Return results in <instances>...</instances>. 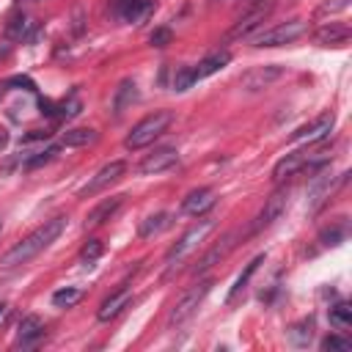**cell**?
<instances>
[{
	"label": "cell",
	"mask_w": 352,
	"mask_h": 352,
	"mask_svg": "<svg viewBox=\"0 0 352 352\" xmlns=\"http://www.w3.org/2000/svg\"><path fill=\"white\" fill-rule=\"evenodd\" d=\"M41 138H50V132H41V129H33L30 135L22 138V143H30V140H41Z\"/></svg>",
	"instance_id": "38"
},
{
	"label": "cell",
	"mask_w": 352,
	"mask_h": 352,
	"mask_svg": "<svg viewBox=\"0 0 352 352\" xmlns=\"http://www.w3.org/2000/svg\"><path fill=\"white\" fill-rule=\"evenodd\" d=\"M264 261V256H256L253 261H248V267L242 270V275L234 280V286H231V292H228V297H226V302L228 305H234L236 300H239V294H245V289H248V283H250V278H253V272L258 270V264Z\"/></svg>",
	"instance_id": "22"
},
{
	"label": "cell",
	"mask_w": 352,
	"mask_h": 352,
	"mask_svg": "<svg viewBox=\"0 0 352 352\" xmlns=\"http://www.w3.org/2000/svg\"><path fill=\"white\" fill-rule=\"evenodd\" d=\"M283 77V66L278 63H267V66H256L250 69L245 77H242V88L245 91H261V88H270L275 80Z\"/></svg>",
	"instance_id": "10"
},
{
	"label": "cell",
	"mask_w": 352,
	"mask_h": 352,
	"mask_svg": "<svg viewBox=\"0 0 352 352\" xmlns=\"http://www.w3.org/2000/svg\"><path fill=\"white\" fill-rule=\"evenodd\" d=\"M209 289H212V278H206V280H201L198 286H192L190 292H184V294L176 300V305L170 308L168 322H170V324H182V322H187V319L195 314V308L204 302V297L209 294Z\"/></svg>",
	"instance_id": "5"
},
{
	"label": "cell",
	"mask_w": 352,
	"mask_h": 352,
	"mask_svg": "<svg viewBox=\"0 0 352 352\" xmlns=\"http://www.w3.org/2000/svg\"><path fill=\"white\" fill-rule=\"evenodd\" d=\"M209 3H217V0H209Z\"/></svg>",
	"instance_id": "42"
},
{
	"label": "cell",
	"mask_w": 352,
	"mask_h": 352,
	"mask_svg": "<svg viewBox=\"0 0 352 352\" xmlns=\"http://www.w3.org/2000/svg\"><path fill=\"white\" fill-rule=\"evenodd\" d=\"M110 8H113V16L121 22H140L143 16H148L154 3L151 0H113Z\"/></svg>",
	"instance_id": "13"
},
{
	"label": "cell",
	"mask_w": 352,
	"mask_h": 352,
	"mask_svg": "<svg viewBox=\"0 0 352 352\" xmlns=\"http://www.w3.org/2000/svg\"><path fill=\"white\" fill-rule=\"evenodd\" d=\"M338 8H346V0H327L322 6V11H338Z\"/></svg>",
	"instance_id": "37"
},
{
	"label": "cell",
	"mask_w": 352,
	"mask_h": 352,
	"mask_svg": "<svg viewBox=\"0 0 352 352\" xmlns=\"http://www.w3.org/2000/svg\"><path fill=\"white\" fill-rule=\"evenodd\" d=\"M333 124H336V116H333V113H322V116L314 118L311 124H305V126H300L297 132H292V140L319 143V140H324V138L333 132Z\"/></svg>",
	"instance_id": "8"
},
{
	"label": "cell",
	"mask_w": 352,
	"mask_h": 352,
	"mask_svg": "<svg viewBox=\"0 0 352 352\" xmlns=\"http://www.w3.org/2000/svg\"><path fill=\"white\" fill-rule=\"evenodd\" d=\"M311 162V157L305 154V151H294V154H286V157H280L278 162H275V168H272V182H286L289 176H294V173H300L305 165Z\"/></svg>",
	"instance_id": "14"
},
{
	"label": "cell",
	"mask_w": 352,
	"mask_h": 352,
	"mask_svg": "<svg viewBox=\"0 0 352 352\" xmlns=\"http://www.w3.org/2000/svg\"><path fill=\"white\" fill-rule=\"evenodd\" d=\"M41 338H44V322L38 316H33V314L22 316V322L16 327V346L28 349V346H36Z\"/></svg>",
	"instance_id": "15"
},
{
	"label": "cell",
	"mask_w": 352,
	"mask_h": 352,
	"mask_svg": "<svg viewBox=\"0 0 352 352\" xmlns=\"http://www.w3.org/2000/svg\"><path fill=\"white\" fill-rule=\"evenodd\" d=\"M0 231H3V217H0Z\"/></svg>",
	"instance_id": "41"
},
{
	"label": "cell",
	"mask_w": 352,
	"mask_h": 352,
	"mask_svg": "<svg viewBox=\"0 0 352 352\" xmlns=\"http://www.w3.org/2000/svg\"><path fill=\"white\" fill-rule=\"evenodd\" d=\"M344 234H346V231H344V226H338V228H333V231H330V228H324V231L319 234V239H322V245H338V242L344 239Z\"/></svg>",
	"instance_id": "35"
},
{
	"label": "cell",
	"mask_w": 352,
	"mask_h": 352,
	"mask_svg": "<svg viewBox=\"0 0 352 352\" xmlns=\"http://www.w3.org/2000/svg\"><path fill=\"white\" fill-rule=\"evenodd\" d=\"M179 162V151L173 146H162V148H154L151 154H146L138 165L140 173H160V170H168Z\"/></svg>",
	"instance_id": "11"
},
{
	"label": "cell",
	"mask_w": 352,
	"mask_h": 352,
	"mask_svg": "<svg viewBox=\"0 0 352 352\" xmlns=\"http://www.w3.org/2000/svg\"><path fill=\"white\" fill-rule=\"evenodd\" d=\"M349 36H352L349 25H344V22H327V25H322L316 30V44H322V47H341V44L349 41Z\"/></svg>",
	"instance_id": "17"
},
{
	"label": "cell",
	"mask_w": 352,
	"mask_h": 352,
	"mask_svg": "<svg viewBox=\"0 0 352 352\" xmlns=\"http://www.w3.org/2000/svg\"><path fill=\"white\" fill-rule=\"evenodd\" d=\"M192 85V77H190V66H182V69H176V74H173V91H187Z\"/></svg>",
	"instance_id": "34"
},
{
	"label": "cell",
	"mask_w": 352,
	"mask_h": 352,
	"mask_svg": "<svg viewBox=\"0 0 352 352\" xmlns=\"http://www.w3.org/2000/svg\"><path fill=\"white\" fill-rule=\"evenodd\" d=\"M330 324L336 330H346L352 324V308H349V302H338V305L330 308Z\"/></svg>",
	"instance_id": "27"
},
{
	"label": "cell",
	"mask_w": 352,
	"mask_h": 352,
	"mask_svg": "<svg viewBox=\"0 0 352 352\" xmlns=\"http://www.w3.org/2000/svg\"><path fill=\"white\" fill-rule=\"evenodd\" d=\"M170 223H173V217H170L168 212H157V214H148L146 220H140V226H138V236H140V239L157 236L160 231L170 228Z\"/></svg>",
	"instance_id": "21"
},
{
	"label": "cell",
	"mask_w": 352,
	"mask_h": 352,
	"mask_svg": "<svg viewBox=\"0 0 352 352\" xmlns=\"http://www.w3.org/2000/svg\"><path fill=\"white\" fill-rule=\"evenodd\" d=\"M231 248H234V234H228V236H223L217 245H212V248L198 258V264L192 267V272H195V275H204L206 270H212L214 264H220V261L228 256Z\"/></svg>",
	"instance_id": "16"
},
{
	"label": "cell",
	"mask_w": 352,
	"mask_h": 352,
	"mask_svg": "<svg viewBox=\"0 0 352 352\" xmlns=\"http://www.w3.org/2000/svg\"><path fill=\"white\" fill-rule=\"evenodd\" d=\"M129 300H132V292H129V289H118V292H113V294L99 305L96 319H99V322H110V319H116V316L129 305Z\"/></svg>",
	"instance_id": "18"
},
{
	"label": "cell",
	"mask_w": 352,
	"mask_h": 352,
	"mask_svg": "<svg viewBox=\"0 0 352 352\" xmlns=\"http://www.w3.org/2000/svg\"><path fill=\"white\" fill-rule=\"evenodd\" d=\"M330 190H333L330 179H316V184H314V190H311V209H316V206L330 195Z\"/></svg>",
	"instance_id": "30"
},
{
	"label": "cell",
	"mask_w": 352,
	"mask_h": 352,
	"mask_svg": "<svg viewBox=\"0 0 352 352\" xmlns=\"http://www.w3.org/2000/svg\"><path fill=\"white\" fill-rule=\"evenodd\" d=\"M3 314H6V305H3V302H0V316H3Z\"/></svg>",
	"instance_id": "40"
},
{
	"label": "cell",
	"mask_w": 352,
	"mask_h": 352,
	"mask_svg": "<svg viewBox=\"0 0 352 352\" xmlns=\"http://www.w3.org/2000/svg\"><path fill=\"white\" fill-rule=\"evenodd\" d=\"M286 336H289V341H292L294 346H308L311 338H314V319H300V322H294V324L286 330Z\"/></svg>",
	"instance_id": "25"
},
{
	"label": "cell",
	"mask_w": 352,
	"mask_h": 352,
	"mask_svg": "<svg viewBox=\"0 0 352 352\" xmlns=\"http://www.w3.org/2000/svg\"><path fill=\"white\" fill-rule=\"evenodd\" d=\"M66 228V217H52V220H44L36 231H30L25 239H19L3 258H0V264L3 267H22V264H28L30 258H36L44 248H50L58 236H60V231Z\"/></svg>",
	"instance_id": "1"
},
{
	"label": "cell",
	"mask_w": 352,
	"mask_h": 352,
	"mask_svg": "<svg viewBox=\"0 0 352 352\" xmlns=\"http://www.w3.org/2000/svg\"><path fill=\"white\" fill-rule=\"evenodd\" d=\"M228 60H231V55H228L226 50H223V52H212V55H206L198 66H190V77H192V82H198V80H204V77L220 72Z\"/></svg>",
	"instance_id": "20"
},
{
	"label": "cell",
	"mask_w": 352,
	"mask_h": 352,
	"mask_svg": "<svg viewBox=\"0 0 352 352\" xmlns=\"http://www.w3.org/2000/svg\"><path fill=\"white\" fill-rule=\"evenodd\" d=\"M96 140V132L94 129H88V126H80V129H66L63 132V146H88V143H94Z\"/></svg>",
	"instance_id": "26"
},
{
	"label": "cell",
	"mask_w": 352,
	"mask_h": 352,
	"mask_svg": "<svg viewBox=\"0 0 352 352\" xmlns=\"http://www.w3.org/2000/svg\"><path fill=\"white\" fill-rule=\"evenodd\" d=\"M214 190H209V187H198V190H192V192H187L184 198H182V212L184 214H190V217H201V214H206L212 206H214Z\"/></svg>",
	"instance_id": "12"
},
{
	"label": "cell",
	"mask_w": 352,
	"mask_h": 352,
	"mask_svg": "<svg viewBox=\"0 0 352 352\" xmlns=\"http://www.w3.org/2000/svg\"><path fill=\"white\" fill-rule=\"evenodd\" d=\"M33 22L25 16V14H14L11 19H8V25H6V36L8 38H14V41H25V38H30L33 36Z\"/></svg>",
	"instance_id": "24"
},
{
	"label": "cell",
	"mask_w": 352,
	"mask_h": 352,
	"mask_svg": "<svg viewBox=\"0 0 352 352\" xmlns=\"http://www.w3.org/2000/svg\"><path fill=\"white\" fill-rule=\"evenodd\" d=\"M286 204H289V187H278L270 198H267V204H264V209L258 212V220H256V226H253V231H258V228H267V226H272L283 212H286Z\"/></svg>",
	"instance_id": "9"
},
{
	"label": "cell",
	"mask_w": 352,
	"mask_h": 352,
	"mask_svg": "<svg viewBox=\"0 0 352 352\" xmlns=\"http://www.w3.org/2000/svg\"><path fill=\"white\" fill-rule=\"evenodd\" d=\"M80 107H82V104H80V99H77V96L72 94L69 99H63V102L58 104V110H55V116H58V118H74V116L80 113Z\"/></svg>",
	"instance_id": "31"
},
{
	"label": "cell",
	"mask_w": 352,
	"mask_h": 352,
	"mask_svg": "<svg viewBox=\"0 0 352 352\" xmlns=\"http://www.w3.org/2000/svg\"><path fill=\"white\" fill-rule=\"evenodd\" d=\"M214 228V220H198L195 226H190L182 236H179V242L165 253V264H168V270L173 272L176 270V264H182L204 239H206V234Z\"/></svg>",
	"instance_id": "3"
},
{
	"label": "cell",
	"mask_w": 352,
	"mask_h": 352,
	"mask_svg": "<svg viewBox=\"0 0 352 352\" xmlns=\"http://www.w3.org/2000/svg\"><path fill=\"white\" fill-rule=\"evenodd\" d=\"M124 170H126V162H124V160H113V162L102 165V168L94 173V179L80 190V195H94V192H99V190L110 187L113 182H118V179L124 176Z\"/></svg>",
	"instance_id": "7"
},
{
	"label": "cell",
	"mask_w": 352,
	"mask_h": 352,
	"mask_svg": "<svg viewBox=\"0 0 352 352\" xmlns=\"http://www.w3.org/2000/svg\"><path fill=\"white\" fill-rule=\"evenodd\" d=\"M170 121H173V113H170V110H154L151 116L140 118V121L132 126V132L124 138V146H126L129 151L146 148L148 143H154V140L170 126Z\"/></svg>",
	"instance_id": "2"
},
{
	"label": "cell",
	"mask_w": 352,
	"mask_h": 352,
	"mask_svg": "<svg viewBox=\"0 0 352 352\" xmlns=\"http://www.w3.org/2000/svg\"><path fill=\"white\" fill-rule=\"evenodd\" d=\"M124 204V195H113V198H104L102 204H96L91 212H88V217H85V226L88 228H96V226H102V223H107L116 212H118V206Z\"/></svg>",
	"instance_id": "19"
},
{
	"label": "cell",
	"mask_w": 352,
	"mask_h": 352,
	"mask_svg": "<svg viewBox=\"0 0 352 352\" xmlns=\"http://www.w3.org/2000/svg\"><path fill=\"white\" fill-rule=\"evenodd\" d=\"M58 154V146H47L44 151H38V154H33V157H28L25 160V168H38V165H44V162H50L52 157Z\"/></svg>",
	"instance_id": "33"
},
{
	"label": "cell",
	"mask_w": 352,
	"mask_h": 352,
	"mask_svg": "<svg viewBox=\"0 0 352 352\" xmlns=\"http://www.w3.org/2000/svg\"><path fill=\"white\" fill-rule=\"evenodd\" d=\"M267 14H270V6H267V3H264V6L250 8L245 16H239V19L231 25V30L226 33V41H239V38L250 36L253 30H258V28H261V22L267 19Z\"/></svg>",
	"instance_id": "6"
},
{
	"label": "cell",
	"mask_w": 352,
	"mask_h": 352,
	"mask_svg": "<svg viewBox=\"0 0 352 352\" xmlns=\"http://www.w3.org/2000/svg\"><path fill=\"white\" fill-rule=\"evenodd\" d=\"M135 99H138V85H135V80H124V82L116 88V96H113V113L121 116L126 107H132Z\"/></svg>",
	"instance_id": "23"
},
{
	"label": "cell",
	"mask_w": 352,
	"mask_h": 352,
	"mask_svg": "<svg viewBox=\"0 0 352 352\" xmlns=\"http://www.w3.org/2000/svg\"><path fill=\"white\" fill-rule=\"evenodd\" d=\"M80 297H82V292H80L77 286H66V289H58V292L52 294V305H55V308H72Z\"/></svg>",
	"instance_id": "28"
},
{
	"label": "cell",
	"mask_w": 352,
	"mask_h": 352,
	"mask_svg": "<svg viewBox=\"0 0 352 352\" xmlns=\"http://www.w3.org/2000/svg\"><path fill=\"white\" fill-rule=\"evenodd\" d=\"M302 33H305V22L302 19H289V22H280L275 28H267V30L256 33L250 38V44L253 47H280V44H292Z\"/></svg>",
	"instance_id": "4"
},
{
	"label": "cell",
	"mask_w": 352,
	"mask_h": 352,
	"mask_svg": "<svg viewBox=\"0 0 352 352\" xmlns=\"http://www.w3.org/2000/svg\"><path fill=\"white\" fill-rule=\"evenodd\" d=\"M6 140H8V135H6L3 129H0V146H6Z\"/></svg>",
	"instance_id": "39"
},
{
	"label": "cell",
	"mask_w": 352,
	"mask_h": 352,
	"mask_svg": "<svg viewBox=\"0 0 352 352\" xmlns=\"http://www.w3.org/2000/svg\"><path fill=\"white\" fill-rule=\"evenodd\" d=\"M99 256H102V242H99V239H88V242L82 245V250H80V258H82L85 264H94Z\"/></svg>",
	"instance_id": "32"
},
{
	"label": "cell",
	"mask_w": 352,
	"mask_h": 352,
	"mask_svg": "<svg viewBox=\"0 0 352 352\" xmlns=\"http://www.w3.org/2000/svg\"><path fill=\"white\" fill-rule=\"evenodd\" d=\"M319 349L322 352H349L352 349V341L344 338V336H327L319 341Z\"/></svg>",
	"instance_id": "29"
},
{
	"label": "cell",
	"mask_w": 352,
	"mask_h": 352,
	"mask_svg": "<svg viewBox=\"0 0 352 352\" xmlns=\"http://www.w3.org/2000/svg\"><path fill=\"white\" fill-rule=\"evenodd\" d=\"M168 41H170V30L168 28H157L151 33V47H165Z\"/></svg>",
	"instance_id": "36"
}]
</instances>
